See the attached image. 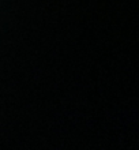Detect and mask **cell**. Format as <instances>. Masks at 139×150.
I'll return each mask as SVG.
<instances>
[]
</instances>
